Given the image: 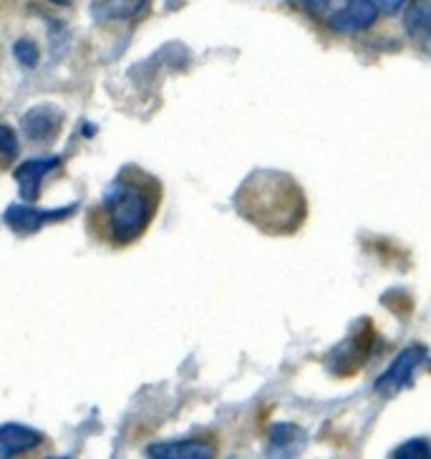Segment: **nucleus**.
<instances>
[{"label": "nucleus", "instance_id": "obj_1", "mask_svg": "<svg viewBox=\"0 0 431 459\" xmlns=\"http://www.w3.org/2000/svg\"><path fill=\"white\" fill-rule=\"evenodd\" d=\"M162 204V185L139 167H124L111 179L101 203L89 215V230L96 240L111 247H126L136 243Z\"/></svg>", "mask_w": 431, "mask_h": 459}, {"label": "nucleus", "instance_id": "obj_2", "mask_svg": "<svg viewBox=\"0 0 431 459\" xmlns=\"http://www.w3.org/2000/svg\"><path fill=\"white\" fill-rule=\"evenodd\" d=\"M235 210L265 235H293L308 217L306 192L278 169H257L235 192Z\"/></svg>", "mask_w": 431, "mask_h": 459}, {"label": "nucleus", "instance_id": "obj_3", "mask_svg": "<svg viewBox=\"0 0 431 459\" xmlns=\"http://www.w3.org/2000/svg\"><path fill=\"white\" fill-rule=\"evenodd\" d=\"M300 3L315 21L340 33L366 30L378 18L374 0H300Z\"/></svg>", "mask_w": 431, "mask_h": 459}, {"label": "nucleus", "instance_id": "obj_4", "mask_svg": "<svg viewBox=\"0 0 431 459\" xmlns=\"http://www.w3.org/2000/svg\"><path fill=\"white\" fill-rule=\"evenodd\" d=\"M71 212H76V204H68V207H61V210H33V207H26V204H11L5 210L3 220H5V225L13 230L15 235H33L43 225L58 222V220H64Z\"/></svg>", "mask_w": 431, "mask_h": 459}, {"label": "nucleus", "instance_id": "obj_5", "mask_svg": "<svg viewBox=\"0 0 431 459\" xmlns=\"http://www.w3.org/2000/svg\"><path fill=\"white\" fill-rule=\"evenodd\" d=\"M61 124H64V111L51 107V104H41V107H33L30 111H26L21 126H23V134L30 142H54Z\"/></svg>", "mask_w": 431, "mask_h": 459}, {"label": "nucleus", "instance_id": "obj_6", "mask_svg": "<svg viewBox=\"0 0 431 459\" xmlns=\"http://www.w3.org/2000/svg\"><path fill=\"white\" fill-rule=\"evenodd\" d=\"M61 164V157H39V160H28L18 169H15V182H18V192L26 203H36L39 192H41L43 177L54 172Z\"/></svg>", "mask_w": 431, "mask_h": 459}, {"label": "nucleus", "instance_id": "obj_7", "mask_svg": "<svg viewBox=\"0 0 431 459\" xmlns=\"http://www.w3.org/2000/svg\"><path fill=\"white\" fill-rule=\"evenodd\" d=\"M424 356H427V351L421 346H411V349L399 353V359L391 364L389 371L376 381V392L393 394L399 392L401 386H406L411 381V377H414V368L421 364Z\"/></svg>", "mask_w": 431, "mask_h": 459}, {"label": "nucleus", "instance_id": "obj_8", "mask_svg": "<svg viewBox=\"0 0 431 459\" xmlns=\"http://www.w3.org/2000/svg\"><path fill=\"white\" fill-rule=\"evenodd\" d=\"M41 445L43 434L30 429V427H21V424H3L0 427V459L28 455Z\"/></svg>", "mask_w": 431, "mask_h": 459}, {"label": "nucleus", "instance_id": "obj_9", "mask_svg": "<svg viewBox=\"0 0 431 459\" xmlns=\"http://www.w3.org/2000/svg\"><path fill=\"white\" fill-rule=\"evenodd\" d=\"M149 0H94L91 15L96 23H122L147 13Z\"/></svg>", "mask_w": 431, "mask_h": 459}, {"label": "nucleus", "instance_id": "obj_10", "mask_svg": "<svg viewBox=\"0 0 431 459\" xmlns=\"http://www.w3.org/2000/svg\"><path fill=\"white\" fill-rule=\"evenodd\" d=\"M149 457H169V459H207L215 457V446L185 439V442H164V445L147 446Z\"/></svg>", "mask_w": 431, "mask_h": 459}, {"label": "nucleus", "instance_id": "obj_11", "mask_svg": "<svg viewBox=\"0 0 431 459\" xmlns=\"http://www.w3.org/2000/svg\"><path fill=\"white\" fill-rule=\"evenodd\" d=\"M406 30L411 39L431 36V0H411L406 13Z\"/></svg>", "mask_w": 431, "mask_h": 459}, {"label": "nucleus", "instance_id": "obj_12", "mask_svg": "<svg viewBox=\"0 0 431 459\" xmlns=\"http://www.w3.org/2000/svg\"><path fill=\"white\" fill-rule=\"evenodd\" d=\"M306 442V434L300 432L293 424H278L270 432V452L272 455H290L297 452V446Z\"/></svg>", "mask_w": 431, "mask_h": 459}, {"label": "nucleus", "instance_id": "obj_13", "mask_svg": "<svg viewBox=\"0 0 431 459\" xmlns=\"http://www.w3.org/2000/svg\"><path fill=\"white\" fill-rule=\"evenodd\" d=\"M18 157V136L11 126L0 124V167L11 164Z\"/></svg>", "mask_w": 431, "mask_h": 459}, {"label": "nucleus", "instance_id": "obj_14", "mask_svg": "<svg viewBox=\"0 0 431 459\" xmlns=\"http://www.w3.org/2000/svg\"><path fill=\"white\" fill-rule=\"evenodd\" d=\"M15 58H18V64H23L28 68L36 66L39 64V48H36V43L21 39V41L15 43Z\"/></svg>", "mask_w": 431, "mask_h": 459}, {"label": "nucleus", "instance_id": "obj_15", "mask_svg": "<svg viewBox=\"0 0 431 459\" xmlns=\"http://www.w3.org/2000/svg\"><path fill=\"white\" fill-rule=\"evenodd\" d=\"M393 455H396V457H406V455H421V457H429L431 449L424 445L421 439H418V442H409V445L399 446V449H396Z\"/></svg>", "mask_w": 431, "mask_h": 459}, {"label": "nucleus", "instance_id": "obj_16", "mask_svg": "<svg viewBox=\"0 0 431 459\" xmlns=\"http://www.w3.org/2000/svg\"><path fill=\"white\" fill-rule=\"evenodd\" d=\"M376 3L378 11H384V13H399L401 8H404L406 0H374Z\"/></svg>", "mask_w": 431, "mask_h": 459}, {"label": "nucleus", "instance_id": "obj_17", "mask_svg": "<svg viewBox=\"0 0 431 459\" xmlns=\"http://www.w3.org/2000/svg\"><path fill=\"white\" fill-rule=\"evenodd\" d=\"M51 3H56V5H68L71 0H51Z\"/></svg>", "mask_w": 431, "mask_h": 459}]
</instances>
